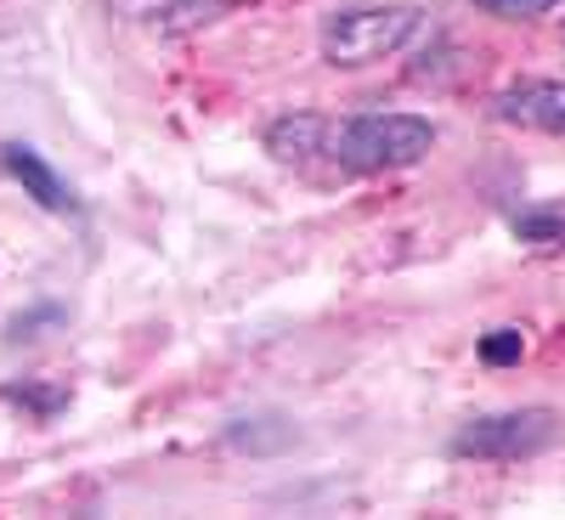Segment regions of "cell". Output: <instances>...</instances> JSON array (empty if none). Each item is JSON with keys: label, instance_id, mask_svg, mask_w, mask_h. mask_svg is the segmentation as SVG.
<instances>
[{"label": "cell", "instance_id": "obj_6", "mask_svg": "<svg viewBox=\"0 0 565 520\" xmlns=\"http://www.w3.org/2000/svg\"><path fill=\"white\" fill-rule=\"evenodd\" d=\"M328 114H311V108H295L266 125V153L282 159V165H311V159H328Z\"/></svg>", "mask_w": 565, "mask_h": 520}, {"label": "cell", "instance_id": "obj_3", "mask_svg": "<svg viewBox=\"0 0 565 520\" xmlns=\"http://www.w3.org/2000/svg\"><path fill=\"white\" fill-rule=\"evenodd\" d=\"M559 442V413L554 407H503V413H481L452 431L447 453L452 458H476V464H521L537 458Z\"/></svg>", "mask_w": 565, "mask_h": 520}, {"label": "cell", "instance_id": "obj_11", "mask_svg": "<svg viewBox=\"0 0 565 520\" xmlns=\"http://www.w3.org/2000/svg\"><path fill=\"white\" fill-rule=\"evenodd\" d=\"M521 357H526V335H521V328H492V335L481 340V362L487 368H509Z\"/></svg>", "mask_w": 565, "mask_h": 520}, {"label": "cell", "instance_id": "obj_7", "mask_svg": "<svg viewBox=\"0 0 565 520\" xmlns=\"http://www.w3.org/2000/svg\"><path fill=\"white\" fill-rule=\"evenodd\" d=\"M125 7H130L136 18H148L153 29H164V34H186V29L221 18L232 0H125Z\"/></svg>", "mask_w": 565, "mask_h": 520}, {"label": "cell", "instance_id": "obj_10", "mask_svg": "<svg viewBox=\"0 0 565 520\" xmlns=\"http://www.w3.org/2000/svg\"><path fill=\"white\" fill-rule=\"evenodd\" d=\"M52 328H68V311H63V306H34V311H18V317H12L7 340H12V346H29V340H45Z\"/></svg>", "mask_w": 565, "mask_h": 520}, {"label": "cell", "instance_id": "obj_9", "mask_svg": "<svg viewBox=\"0 0 565 520\" xmlns=\"http://www.w3.org/2000/svg\"><path fill=\"white\" fill-rule=\"evenodd\" d=\"M0 396H7L12 407H23L29 418H40V424H52L68 407V385L63 380H12V385H0Z\"/></svg>", "mask_w": 565, "mask_h": 520}, {"label": "cell", "instance_id": "obj_8", "mask_svg": "<svg viewBox=\"0 0 565 520\" xmlns=\"http://www.w3.org/2000/svg\"><path fill=\"white\" fill-rule=\"evenodd\" d=\"M232 453H282V447H295V424L289 418H277V413H255V418H232L226 424V436H221Z\"/></svg>", "mask_w": 565, "mask_h": 520}, {"label": "cell", "instance_id": "obj_2", "mask_svg": "<svg viewBox=\"0 0 565 520\" xmlns=\"http://www.w3.org/2000/svg\"><path fill=\"white\" fill-rule=\"evenodd\" d=\"M424 29V12L407 7V0H380V7H340L322 18V57L334 68H367V63H385L396 57L402 45Z\"/></svg>", "mask_w": 565, "mask_h": 520}, {"label": "cell", "instance_id": "obj_1", "mask_svg": "<svg viewBox=\"0 0 565 520\" xmlns=\"http://www.w3.org/2000/svg\"><path fill=\"white\" fill-rule=\"evenodd\" d=\"M436 148V125L418 114H385L367 108L351 119L328 125V159L351 176H385V170H407Z\"/></svg>", "mask_w": 565, "mask_h": 520}, {"label": "cell", "instance_id": "obj_12", "mask_svg": "<svg viewBox=\"0 0 565 520\" xmlns=\"http://www.w3.org/2000/svg\"><path fill=\"white\" fill-rule=\"evenodd\" d=\"M476 7L492 18H543V12L565 7V0H476Z\"/></svg>", "mask_w": 565, "mask_h": 520}, {"label": "cell", "instance_id": "obj_4", "mask_svg": "<svg viewBox=\"0 0 565 520\" xmlns=\"http://www.w3.org/2000/svg\"><path fill=\"white\" fill-rule=\"evenodd\" d=\"M498 125H521V130H548L565 136V79H521L492 97Z\"/></svg>", "mask_w": 565, "mask_h": 520}, {"label": "cell", "instance_id": "obj_5", "mask_svg": "<svg viewBox=\"0 0 565 520\" xmlns=\"http://www.w3.org/2000/svg\"><path fill=\"white\" fill-rule=\"evenodd\" d=\"M0 165H7V176L23 187V199H34L40 210H52V215H74L79 210L74 187L45 165V153H34L29 141H0Z\"/></svg>", "mask_w": 565, "mask_h": 520}]
</instances>
